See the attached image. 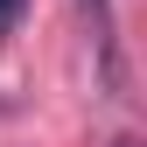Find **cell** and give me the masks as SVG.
Listing matches in <instances>:
<instances>
[{"instance_id": "obj_1", "label": "cell", "mask_w": 147, "mask_h": 147, "mask_svg": "<svg viewBox=\"0 0 147 147\" xmlns=\"http://www.w3.org/2000/svg\"><path fill=\"white\" fill-rule=\"evenodd\" d=\"M84 14H91V42H98L105 84H119V49H112V7H105V0H84Z\"/></svg>"}, {"instance_id": "obj_2", "label": "cell", "mask_w": 147, "mask_h": 147, "mask_svg": "<svg viewBox=\"0 0 147 147\" xmlns=\"http://www.w3.org/2000/svg\"><path fill=\"white\" fill-rule=\"evenodd\" d=\"M14 7H21V0H0V21H7V14H14Z\"/></svg>"}]
</instances>
